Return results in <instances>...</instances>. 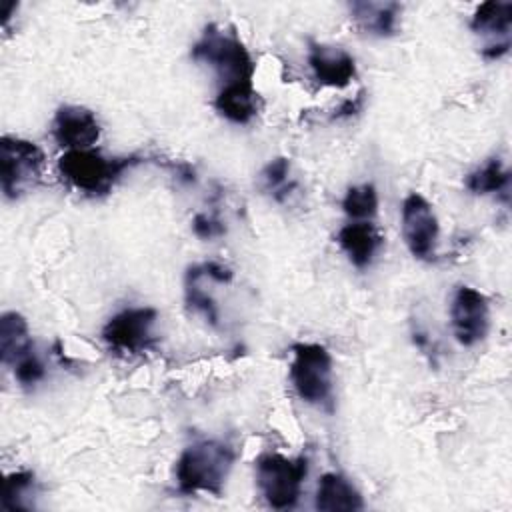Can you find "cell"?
Returning <instances> with one entry per match:
<instances>
[{
    "instance_id": "cell-1",
    "label": "cell",
    "mask_w": 512,
    "mask_h": 512,
    "mask_svg": "<svg viewBox=\"0 0 512 512\" xmlns=\"http://www.w3.org/2000/svg\"><path fill=\"white\" fill-rule=\"evenodd\" d=\"M234 450L220 440H202L184 448L176 462V484L182 494L220 496L234 464Z\"/></svg>"
},
{
    "instance_id": "cell-2",
    "label": "cell",
    "mask_w": 512,
    "mask_h": 512,
    "mask_svg": "<svg viewBox=\"0 0 512 512\" xmlns=\"http://www.w3.org/2000/svg\"><path fill=\"white\" fill-rule=\"evenodd\" d=\"M138 162L136 156L106 158L92 148L66 150L58 158V172L72 188L96 198L112 192L120 176Z\"/></svg>"
},
{
    "instance_id": "cell-3",
    "label": "cell",
    "mask_w": 512,
    "mask_h": 512,
    "mask_svg": "<svg viewBox=\"0 0 512 512\" xmlns=\"http://www.w3.org/2000/svg\"><path fill=\"white\" fill-rule=\"evenodd\" d=\"M192 58L210 64L224 84L252 82L254 62L234 28L208 24L192 46Z\"/></svg>"
},
{
    "instance_id": "cell-4",
    "label": "cell",
    "mask_w": 512,
    "mask_h": 512,
    "mask_svg": "<svg viewBox=\"0 0 512 512\" xmlns=\"http://www.w3.org/2000/svg\"><path fill=\"white\" fill-rule=\"evenodd\" d=\"M290 382L300 400L332 408V356L322 344L298 342L292 346Z\"/></svg>"
},
{
    "instance_id": "cell-5",
    "label": "cell",
    "mask_w": 512,
    "mask_h": 512,
    "mask_svg": "<svg viewBox=\"0 0 512 512\" xmlns=\"http://www.w3.org/2000/svg\"><path fill=\"white\" fill-rule=\"evenodd\" d=\"M308 474V460L304 456L286 458L276 452H266L256 460V484L266 504L276 510L294 508L304 478Z\"/></svg>"
},
{
    "instance_id": "cell-6",
    "label": "cell",
    "mask_w": 512,
    "mask_h": 512,
    "mask_svg": "<svg viewBox=\"0 0 512 512\" xmlns=\"http://www.w3.org/2000/svg\"><path fill=\"white\" fill-rule=\"evenodd\" d=\"M44 168V152L30 140L2 136L0 140V186L6 198L20 196L34 186Z\"/></svg>"
},
{
    "instance_id": "cell-7",
    "label": "cell",
    "mask_w": 512,
    "mask_h": 512,
    "mask_svg": "<svg viewBox=\"0 0 512 512\" xmlns=\"http://www.w3.org/2000/svg\"><path fill=\"white\" fill-rule=\"evenodd\" d=\"M158 312L148 306L126 308L114 314L102 328L104 342L122 354H140L152 348V328Z\"/></svg>"
},
{
    "instance_id": "cell-8",
    "label": "cell",
    "mask_w": 512,
    "mask_h": 512,
    "mask_svg": "<svg viewBox=\"0 0 512 512\" xmlns=\"http://www.w3.org/2000/svg\"><path fill=\"white\" fill-rule=\"evenodd\" d=\"M438 218L430 202L412 192L402 202V236L410 254L418 260H432L438 244Z\"/></svg>"
},
{
    "instance_id": "cell-9",
    "label": "cell",
    "mask_w": 512,
    "mask_h": 512,
    "mask_svg": "<svg viewBox=\"0 0 512 512\" xmlns=\"http://www.w3.org/2000/svg\"><path fill=\"white\" fill-rule=\"evenodd\" d=\"M450 320L454 336L462 346L478 344L490 326L488 298L472 286H460L450 304Z\"/></svg>"
},
{
    "instance_id": "cell-10",
    "label": "cell",
    "mask_w": 512,
    "mask_h": 512,
    "mask_svg": "<svg viewBox=\"0 0 512 512\" xmlns=\"http://www.w3.org/2000/svg\"><path fill=\"white\" fill-rule=\"evenodd\" d=\"M52 136L66 150H86L98 142L100 122L92 110L64 104L54 114Z\"/></svg>"
},
{
    "instance_id": "cell-11",
    "label": "cell",
    "mask_w": 512,
    "mask_h": 512,
    "mask_svg": "<svg viewBox=\"0 0 512 512\" xmlns=\"http://www.w3.org/2000/svg\"><path fill=\"white\" fill-rule=\"evenodd\" d=\"M472 30L484 38H488L486 46L482 48L484 58L498 60L510 48V26H512V4L490 0L480 4L474 10Z\"/></svg>"
},
{
    "instance_id": "cell-12",
    "label": "cell",
    "mask_w": 512,
    "mask_h": 512,
    "mask_svg": "<svg viewBox=\"0 0 512 512\" xmlns=\"http://www.w3.org/2000/svg\"><path fill=\"white\" fill-rule=\"evenodd\" d=\"M308 64L314 78L324 86L344 88L356 76L354 58L340 46L310 42Z\"/></svg>"
},
{
    "instance_id": "cell-13",
    "label": "cell",
    "mask_w": 512,
    "mask_h": 512,
    "mask_svg": "<svg viewBox=\"0 0 512 512\" xmlns=\"http://www.w3.org/2000/svg\"><path fill=\"white\" fill-rule=\"evenodd\" d=\"M314 506L322 512H356L364 508V500L346 476L326 472L318 482Z\"/></svg>"
},
{
    "instance_id": "cell-14",
    "label": "cell",
    "mask_w": 512,
    "mask_h": 512,
    "mask_svg": "<svg viewBox=\"0 0 512 512\" xmlns=\"http://www.w3.org/2000/svg\"><path fill=\"white\" fill-rule=\"evenodd\" d=\"M350 14L356 26L370 36H392L398 30L402 6L398 2H350Z\"/></svg>"
},
{
    "instance_id": "cell-15",
    "label": "cell",
    "mask_w": 512,
    "mask_h": 512,
    "mask_svg": "<svg viewBox=\"0 0 512 512\" xmlns=\"http://www.w3.org/2000/svg\"><path fill=\"white\" fill-rule=\"evenodd\" d=\"M338 244L354 266L364 268L372 262L374 254L382 246V236L374 224L354 220L340 228Z\"/></svg>"
},
{
    "instance_id": "cell-16",
    "label": "cell",
    "mask_w": 512,
    "mask_h": 512,
    "mask_svg": "<svg viewBox=\"0 0 512 512\" xmlns=\"http://www.w3.org/2000/svg\"><path fill=\"white\" fill-rule=\"evenodd\" d=\"M214 106L226 120L248 124L258 114V92L252 82H230L220 88Z\"/></svg>"
},
{
    "instance_id": "cell-17",
    "label": "cell",
    "mask_w": 512,
    "mask_h": 512,
    "mask_svg": "<svg viewBox=\"0 0 512 512\" xmlns=\"http://www.w3.org/2000/svg\"><path fill=\"white\" fill-rule=\"evenodd\" d=\"M34 350L28 324L18 312H4L0 318V358L4 364H14L18 358Z\"/></svg>"
},
{
    "instance_id": "cell-18",
    "label": "cell",
    "mask_w": 512,
    "mask_h": 512,
    "mask_svg": "<svg viewBox=\"0 0 512 512\" xmlns=\"http://www.w3.org/2000/svg\"><path fill=\"white\" fill-rule=\"evenodd\" d=\"M510 172L500 158H488L482 166L466 176V188L472 194H506L508 196Z\"/></svg>"
},
{
    "instance_id": "cell-19",
    "label": "cell",
    "mask_w": 512,
    "mask_h": 512,
    "mask_svg": "<svg viewBox=\"0 0 512 512\" xmlns=\"http://www.w3.org/2000/svg\"><path fill=\"white\" fill-rule=\"evenodd\" d=\"M342 210L356 222H368L378 212V192L374 184H360L348 188L342 198Z\"/></svg>"
},
{
    "instance_id": "cell-20",
    "label": "cell",
    "mask_w": 512,
    "mask_h": 512,
    "mask_svg": "<svg viewBox=\"0 0 512 512\" xmlns=\"http://www.w3.org/2000/svg\"><path fill=\"white\" fill-rule=\"evenodd\" d=\"M184 296L186 304L200 312L210 324L218 322V312H216V302L202 290V266L194 264L188 268L186 278H184Z\"/></svg>"
},
{
    "instance_id": "cell-21",
    "label": "cell",
    "mask_w": 512,
    "mask_h": 512,
    "mask_svg": "<svg viewBox=\"0 0 512 512\" xmlns=\"http://www.w3.org/2000/svg\"><path fill=\"white\" fill-rule=\"evenodd\" d=\"M288 180H290V162L286 158H274L262 170L264 188L276 200H284L290 194V190L294 188V182H288Z\"/></svg>"
},
{
    "instance_id": "cell-22",
    "label": "cell",
    "mask_w": 512,
    "mask_h": 512,
    "mask_svg": "<svg viewBox=\"0 0 512 512\" xmlns=\"http://www.w3.org/2000/svg\"><path fill=\"white\" fill-rule=\"evenodd\" d=\"M34 488V474L28 470L12 472L4 480V496H2V506L6 510H16V508H26L22 498L30 494Z\"/></svg>"
},
{
    "instance_id": "cell-23",
    "label": "cell",
    "mask_w": 512,
    "mask_h": 512,
    "mask_svg": "<svg viewBox=\"0 0 512 512\" xmlns=\"http://www.w3.org/2000/svg\"><path fill=\"white\" fill-rule=\"evenodd\" d=\"M14 378L22 384V386H34L38 384L44 374H46V368L42 364V360L38 358V354L32 350L28 354H24L22 358H18L14 364Z\"/></svg>"
},
{
    "instance_id": "cell-24",
    "label": "cell",
    "mask_w": 512,
    "mask_h": 512,
    "mask_svg": "<svg viewBox=\"0 0 512 512\" xmlns=\"http://www.w3.org/2000/svg\"><path fill=\"white\" fill-rule=\"evenodd\" d=\"M192 230L198 238H214V236H220L224 234V224L220 220H216L214 216H208V214H196L194 220H192Z\"/></svg>"
},
{
    "instance_id": "cell-25",
    "label": "cell",
    "mask_w": 512,
    "mask_h": 512,
    "mask_svg": "<svg viewBox=\"0 0 512 512\" xmlns=\"http://www.w3.org/2000/svg\"><path fill=\"white\" fill-rule=\"evenodd\" d=\"M362 108V94H358L354 100H346L338 110H336V116H352L356 114L358 110Z\"/></svg>"
}]
</instances>
